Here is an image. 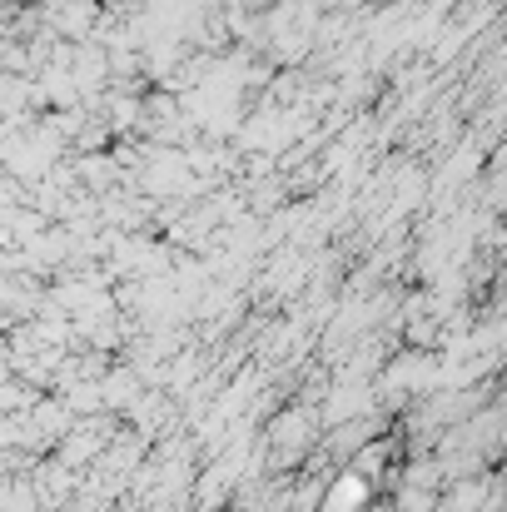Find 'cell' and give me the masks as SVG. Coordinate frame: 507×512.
<instances>
[{
  "instance_id": "6da1fadb",
  "label": "cell",
  "mask_w": 507,
  "mask_h": 512,
  "mask_svg": "<svg viewBox=\"0 0 507 512\" xmlns=\"http://www.w3.org/2000/svg\"><path fill=\"white\" fill-rule=\"evenodd\" d=\"M368 498H373V488L358 473H343L334 488L324 493V512H368Z\"/></svg>"
}]
</instances>
